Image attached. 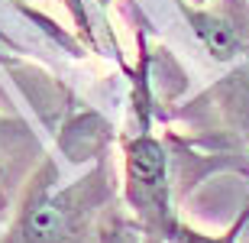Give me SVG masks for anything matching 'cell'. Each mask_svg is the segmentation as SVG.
Masks as SVG:
<instances>
[{
	"mask_svg": "<svg viewBox=\"0 0 249 243\" xmlns=\"http://www.w3.org/2000/svg\"><path fill=\"white\" fill-rule=\"evenodd\" d=\"M110 195L113 188L104 162H97L88 175L58 185L55 162L46 159L29 178L17 217L0 243H84Z\"/></svg>",
	"mask_w": 249,
	"mask_h": 243,
	"instance_id": "cell-1",
	"label": "cell"
},
{
	"mask_svg": "<svg viewBox=\"0 0 249 243\" xmlns=\"http://www.w3.org/2000/svg\"><path fill=\"white\" fill-rule=\"evenodd\" d=\"M123 195L149 243H165L178 217L172 207L168 152L149 130H139L123 143Z\"/></svg>",
	"mask_w": 249,
	"mask_h": 243,
	"instance_id": "cell-2",
	"label": "cell"
},
{
	"mask_svg": "<svg viewBox=\"0 0 249 243\" xmlns=\"http://www.w3.org/2000/svg\"><path fill=\"white\" fill-rule=\"evenodd\" d=\"M191 23L197 29V36L204 39V46L211 49L213 58H233L240 49V36L236 29L217 13H191Z\"/></svg>",
	"mask_w": 249,
	"mask_h": 243,
	"instance_id": "cell-3",
	"label": "cell"
},
{
	"mask_svg": "<svg viewBox=\"0 0 249 243\" xmlns=\"http://www.w3.org/2000/svg\"><path fill=\"white\" fill-rule=\"evenodd\" d=\"M246 224H249V207L227 227V230H220V234H204V230L185 224V221H175L172 230H168V237H165V243H236L240 234L246 230Z\"/></svg>",
	"mask_w": 249,
	"mask_h": 243,
	"instance_id": "cell-4",
	"label": "cell"
}]
</instances>
